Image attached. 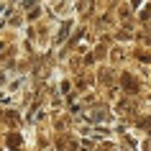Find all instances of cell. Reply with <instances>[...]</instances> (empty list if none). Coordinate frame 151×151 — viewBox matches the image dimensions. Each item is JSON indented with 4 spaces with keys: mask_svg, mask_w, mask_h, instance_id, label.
<instances>
[{
    "mask_svg": "<svg viewBox=\"0 0 151 151\" xmlns=\"http://www.w3.org/2000/svg\"><path fill=\"white\" fill-rule=\"evenodd\" d=\"M123 85L128 87V92H136V90H138V87H136V80H133V77H128V74H123Z\"/></svg>",
    "mask_w": 151,
    "mask_h": 151,
    "instance_id": "obj_1",
    "label": "cell"
},
{
    "mask_svg": "<svg viewBox=\"0 0 151 151\" xmlns=\"http://www.w3.org/2000/svg\"><path fill=\"white\" fill-rule=\"evenodd\" d=\"M8 146H13V149L21 146V136H18V133H10V136H8Z\"/></svg>",
    "mask_w": 151,
    "mask_h": 151,
    "instance_id": "obj_2",
    "label": "cell"
},
{
    "mask_svg": "<svg viewBox=\"0 0 151 151\" xmlns=\"http://www.w3.org/2000/svg\"><path fill=\"white\" fill-rule=\"evenodd\" d=\"M69 28H72L69 23H64V26H62V31H59V41H64V39H67V33H69Z\"/></svg>",
    "mask_w": 151,
    "mask_h": 151,
    "instance_id": "obj_3",
    "label": "cell"
},
{
    "mask_svg": "<svg viewBox=\"0 0 151 151\" xmlns=\"http://www.w3.org/2000/svg\"><path fill=\"white\" fill-rule=\"evenodd\" d=\"M141 18H143V21H146V18H151V8H149V10H143V13H141Z\"/></svg>",
    "mask_w": 151,
    "mask_h": 151,
    "instance_id": "obj_4",
    "label": "cell"
}]
</instances>
